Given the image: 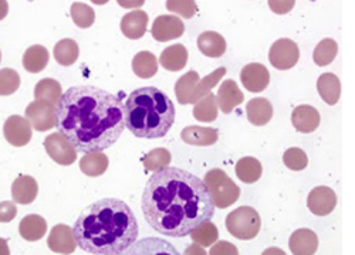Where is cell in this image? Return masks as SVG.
I'll list each match as a JSON object with an SVG mask.
<instances>
[{
  "label": "cell",
  "mask_w": 355,
  "mask_h": 255,
  "mask_svg": "<svg viewBox=\"0 0 355 255\" xmlns=\"http://www.w3.org/2000/svg\"><path fill=\"white\" fill-rule=\"evenodd\" d=\"M141 205L154 230L178 238L209 221L216 207L205 182L180 167L154 172L144 189Z\"/></svg>",
  "instance_id": "1"
},
{
  "label": "cell",
  "mask_w": 355,
  "mask_h": 255,
  "mask_svg": "<svg viewBox=\"0 0 355 255\" xmlns=\"http://www.w3.org/2000/svg\"><path fill=\"white\" fill-rule=\"evenodd\" d=\"M55 126L80 152H103L127 128L121 100L94 85L69 88L55 105Z\"/></svg>",
  "instance_id": "2"
},
{
  "label": "cell",
  "mask_w": 355,
  "mask_h": 255,
  "mask_svg": "<svg viewBox=\"0 0 355 255\" xmlns=\"http://www.w3.org/2000/svg\"><path fill=\"white\" fill-rule=\"evenodd\" d=\"M78 247L93 255H118L138 238V221L120 198H101L87 206L74 223Z\"/></svg>",
  "instance_id": "3"
},
{
  "label": "cell",
  "mask_w": 355,
  "mask_h": 255,
  "mask_svg": "<svg viewBox=\"0 0 355 255\" xmlns=\"http://www.w3.org/2000/svg\"><path fill=\"white\" fill-rule=\"evenodd\" d=\"M127 128L141 139L165 136L175 122V106L171 98L155 87L134 90L124 104Z\"/></svg>",
  "instance_id": "4"
},
{
  "label": "cell",
  "mask_w": 355,
  "mask_h": 255,
  "mask_svg": "<svg viewBox=\"0 0 355 255\" xmlns=\"http://www.w3.org/2000/svg\"><path fill=\"white\" fill-rule=\"evenodd\" d=\"M205 185L208 187L216 207L227 209L238 202L241 189L220 169H212L205 176Z\"/></svg>",
  "instance_id": "5"
},
{
  "label": "cell",
  "mask_w": 355,
  "mask_h": 255,
  "mask_svg": "<svg viewBox=\"0 0 355 255\" xmlns=\"http://www.w3.org/2000/svg\"><path fill=\"white\" fill-rule=\"evenodd\" d=\"M261 227L259 213L249 206H243L233 210L226 217L227 232L239 240H253Z\"/></svg>",
  "instance_id": "6"
},
{
  "label": "cell",
  "mask_w": 355,
  "mask_h": 255,
  "mask_svg": "<svg viewBox=\"0 0 355 255\" xmlns=\"http://www.w3.org/2000/svg\"><path fill=\"white\" fill-rule=\"evenodd\" d=\"M44 149L55 163L62 166H70L77 160L78 151L62 132L49 135L44 139Z\"/></svg>",
  "instance_id": "7"
},
{
  "label": "cell",
  "mask_w": 355,
  "mask_h": 255,
  "mask_svg": "<svg viewBox=\"0 0 355 255\" xmlns=\"http://www.w3.org/2000/svg\"><path fill=\"white\" fill-rule=\"evenodd\" d=\"M300 50L293 40L280 39L277 40L270 51H269V62L277 70H290L299 63Z\"/></svg>",
  "instance_id": "8"
},
{
  "label": "cell",
  "mask_w": 355,
  "mask_h": 255,
  "mask_svg": "<svg viewBox=\"0 0 355 255\" xmlns=\"http://www.w3.org/2000/svg\"><path fill=\"white\" fill-rule=\"evenodd\" d=\"M24 115L39 132H46L55 125V109L44 101H33L28 104Z\"/></svg>",
  "instance_id": "9"
},
{
  "label": "cell",
  "mask_w": 355,
  "mask_h": 255,
  "mask_svg": "<svg viewBox=\"0 0 355 255\" xmlns=\"http://www.w3.org/2000/svg\"><path fill=\"white\" fill-rule=\"evenodd\" d=\"M151 33L157 41L165 43L173 39H180L185 33V26L180 17L164 15L154 20Z\"/></svg>",
  "instance_id": "10"
},
{
  "label": "cell",
  "mask_w": 355,
  "mask_h": 255,
  "mask_svg": "<svg viewBox=\"0 0 355 255\" xmlns=\"http://www.w3.org/2000/svg\"><path fill=\"white\" fill-rule=\"evenodd\" d=\"M337 206L336 191L327 186H318L313 189L307 198V207L315 216H329Z\"/></svg>",
  "instance_id": "11"
},
{
  "label": "cell",
  "mask_w": 355,
  "mask_h": 255,
  "mask_svg": "<svg viewBox=\"0 0 355 255\" xmlns=\"http://www.w3.org/2000/svg\"><path fill=\"white\" fill-rule=\"evenodd\" d=\"M32 124L26 118L12 115L3 125L5 139L13 147H24L32 139Z\"/></svg>",
  "instance_id": "12"
},
{
  "label": "cell",
  "mask_w": 355,
  "mask_h": 255,
  "mask_svg": "<svg viewBox=\"0 0 355 255\" xmlns=\"http://www.w3.org/2000/svg\"><path fill=\"white\" fill-rule=\"evenodd\" d=\"M47 245L55 254H73L78 244L71 227L66 224H57L49 234Z\"/></svg>",
  "instance_id": "13"
},
{
  "label": "cell",
  "mask_w": 355,
  "mask_h": 255,
  "mask_svg": "<svg viewBox=\"0 0 355 255\" xmlns=\"http://www.w3.org/2000/svg\"><path fill=\"white\" fill-rule=\"evenodd\" d=\"M241 79L243 87L250 93H261L270 82V74L269 70L263 64L252 63L243 67L241 73Z\"/></svg>",
  "instance_id": "14"
},
{
  "label": "cell",
  "mask_w": 355,
  "mask_h": 255,
  "mask_svg": "<svg viewBox=\"0 0 355 255\" xmlns=\"http://www.w3.org/2000/svg\"><path fill=\"white\" fill-rule=\"evenodd\" d=\"M291 124L302 133H311L320 125V113L311 105H299L293 109Z\"/></svg>",
  "instance_id": "15"
},
{
  "label": "cell",
  "mask_w": 355,
  "mask_h": 255,
  "mask_svg": "<svg viewBox=\"0 0 355 255\" xmlns=\"http://www.w3.org/2000/svg\"><path fill=\"white\" fill-rule=\"evenodd\" d=\"M39 194V185L35 178L20 175L12 185V197L19 205H31Z\"/></svg>",
  "instance_id": "16"
},
{
  "label": "cell",
  "mask_w": 355,
  "mask_h": 255,
  "mask_svg": "<svg viewBox=\"0 0 355 255\" xmlns=\"http://www.w3.org/2000/svg\"><path fill=\"white\" fill-rule=\"evenodd\" d=\"M290 251L294 255H313L318 248V238L313 230H295L288 241Z\"/></svg>",
  "instance_id": "17"
},
{
  "label": "cell",
  "mask_w": 355,
  "mask_h": 255,
  "mask_svg": "<svg viewBox=\"0 0 355 255\" xmlns=\"http://www.w3.org/2000/svg\"><path fill=\"white\" fill-rule=\"evenodd\" d=\"M218 104L223 113H230L236 106L241 105L245 100L241 88L233 79H226L222 82L218 93Z\"/></svg>",
  "instance_id": "18"
},
{
  "label": "cell",
  "mask_w": 355,
  "mask_h": 255,
  "mask_svg": "<svg viewBox=\"0 0 355 255\" xmlns=\"http://www.w3.org/2000/svg\"><path fill=\"white\" fill-rule=\"evenodd\" d=\"M181 138L188 145L211 147L219 139V131L216 128L205 126H188L181 132Z\"/></svg>",
  "instance_id": "19"
},
{
  "label": "cell",
  "mask_w": 355,
  "mask_h": 255,
  "mask_svg": "<svg viewBox=\"0 0 355 255\" xmlns=\"http://www.w3.org/2000/svg\"><path fill=\"white\" fill-rule=\"evenodd\" d=\"M246 115L249 122L254 126H264L273 117V106L269 100L253 98L246 105Z\"/></svg>",
  "instance_id": "20"
},
{
  "label": "cell",
  "mask_w": 355,
  "mask_h": 255,
  "mask_svg": "<svg viewBox=\"0 0 355 255\" xmlns=\"http://www.w3.org/2000/svg\"><path fill=\"white\" fill-rule=\"evenodd\" d=\"M148 26V15L142 10H134L125 15L121 20V32L131 40L144 37Z\"/></svg>",
  "instance_id": "21"
},
{
  "label": "cell",
  "mask_w": 355,
  "mask_h": 255,
  "mask_svg": "<svg viewBox=\"0 0 355 255\" xmlns=\"http://www.w3.org/2000/svg\"><path fill=\"white\" fill-rule=\"evenodd\" d=\"M188 57L189 54L184 44H173L162 51L159 63L168 71H181L188 63Z\"/></svg>",
  "instance_id": "22"
},
{
  "label": "cell",
  "mask_w": 355,
  "mask_h": 255,
  "mask_svg": "<svg viewBox=\"0 0 355 255\" xmlns=\"http://www.w3.org/2000/svg\"><path fill=\"white\" fill-rule=\"evenodd\" d=\"M47 232V223L42 216L28 214L19 224V233L26 241H39Z\"/></svg>",
  "instance_id": "23"
},
{
  "label": "cell",
  "mask_w": 355,
  "mask_h": 255,
  "mask_svg": "<svg viewBox=\"0 0 355 255\" xmlns=\"http://www.w3.org/2000/svg\"><path fill=\"white\" fill-rule=\"evenodd\" d=\"M317 90L325 104L336 105L341 95V82L336 74L325 73L317 81Z\"/></svg>",
  "instance_id": "24"
},
{
  "label": "cell",
  "mask_w": 355,
  "mask_h": 255,
  "mask_svg": "<svg viewBox=\"0 0 355 255\" xmlns=\"http://www.w3.org/2000/svg\"><path fill=\"white\" fill-rule=\"evenodd\" d=\"M198 47L206 57L219 59L226 51V40L216 32H205L198 37Z\"/></svg>",
  "instance_id": "25"
},
{
  "label": "cell",
  "mask_w": 355,
  "mask_h": 255,
  "mask_svg": "<svg viewBox=\"0 0 355 255\" xmlns=\"http://www.w3.org/2000/svg\"><path fill=\"white\" fill-rule=\"evenodd\" d=\"M49 60H50L49 50L40 44H36L26 50L23 55V67L28 73L37 74L47 67Z\"/></svg>",
  "instance_id": "26"
},
{
  "label": "cell",
  "mask_w": 355,
  "mask_h": 255,
  "mask_svg": "<svg viewBox=\"0 0 355 255\" xmlns=\"http://www.w3.org/2000/svg\"><path fill=\"white\" fill-rule=\"evenodd\" d=\"M108 164H110V160L104 152L85 153L80 160L81 172L87 176H92V178L104 175L105 170L108 169Z\"/></svg>",
  "instance_id": "27"
},
{
  "label": "cell",
  "mask_w": 355,
  "mask_h": 255,
  "mask_svg": "<svg viewBox=\"0 0 355 255\" xmlns=\"http://www.w3.org/2000/svg\"><path fill=\"white\" fill-rule=\"evenodd\" d=\"M63 91L62 85L58 81L53 78H43L37 82L35 88V98L36 101H44L50 105H57L58 101L62 100Z\"/></svg>",
  "instance_id": "28"
},
{
  "label": "cell",
  "mask_w": 355,
  "mask_h": 255,
  "mask_svg": "<svg viewBox=\"0 0 355 255\" xmlns=\"http://www.w3.org/2000/svg\"><path fill=\"white\" fill-rule=\"evenodd\" d=\"M234 172H236V176L239 178V180L250 185V183H256L261 178L263 167L256 158L246 156L236 163Z\"/></svg>",
  "instance_id": "29"
},
{
  "label": "cell",
  "mask_w": 355,
  "mask_h": 255,
  "mask_svg": "<svg viewBox=\"0 0 355 255\" xmlns=\"http://www.w3.org/2000/svg\"><path fill=\"white\" fill-rule=\"evenodd\" d=\"M199 81H200V78L196 71H189L178 79V82L175 85V95H176L178 102L182 105L191 104Z\"/></svg>",
  "instance_id": "30"
},
{
  "label": "cell",
  "mask_w": 355,
  "mask_h": 255,
  "mask_svg": "<svg viewBox=\"0 0 355 255\" xmlns=\"http://www.w3.org/2000/svg\"><path fill=\"white\" fill-rule=\"evenodd\" d=\"M132 71L139 78H151L158 71V60L155 54L150 51H141L135 54L132 60Z\"/></svg>",
  "instance_id": "31"
},
{
  "label": "cell",
  "mask_w": 355,
  "mask_h": 255,
  "mask_svg": "<svg viewBox=\"0 0 355 255\" xmlns=\"http://www.w3.org/2000/svg\"><path fill=\"white\" fill-rule=\"evenodd\" d=\"M53 54H54V59L58 64L69 67L77 62L80 48H78V44L73 39H64L54 46Z\"/></svg>",
  "instance_id": "32"
},
{
  "label": "cell",
  "mask_w": 355,
  "mask_h": 255,
  "mask_svg": "<svg viewBox=\"0 0 355 255\" xmlns=\"http://www.w3.org/2000/svg\"><path fill=\"white\" fill-rule=\"evenodd\" d=\"M218 109H219V104H218V97L214 94L206 95L205 98H202L198 104H195L193 108V117L200 121V122H214L218 118Z\"/></svg>",
  "instance_id": "33"
},
{
  "label": "cell",
  "mask_w": 355,
  "mask_h": 255,
  "mask_svg": "<svg viewBox=\"0 0 355 255\" xmlns=\"http://www.w3.org/2000/svg\"><path fill=\"white\" fill-rule=\"evenodd\" d=\"M337 53H338L337 41L333 39H324L317 44L313 54V60L317 66L325 67L333 63Z\"/></svg>",
  "instance_id": "34"
},
{
  "label": "cell",
  "mask_w": 355,
  "mask_h": 255,
  "mask_svg": "<svg viewBox=\"0 0 355 255\" xmlns=\"http://www.w3.org/2000/svg\"><path fill=\"white\" fill-rule=\"evenodd\" d=\"M192 241L196 243L200 247H211L214 245L215 241H218L219 238V230L218 227L209 221H205L203 224H200L199 227L189 234Z\"/></svg>",
  "instance_id": "35"
},
{
  "label": "cell",
  "mask_w": 355,
  "mask_h": 255,
  "mask_svg": "<svg viewBox=\"0 0 355 255\" xmlns=\"http://www.w3.org/2000/svg\"><path fill=\"white\" fill-rule=\"evenodd\" d=\"M171 160H172V156H171L169 151H166L164 148H157L151 152H148L141 159L144 167L146 170H150V172H158V170L168 167Z\"/></svg>",
  "instance_id": "36"
},
{
  "label": "cell",
  "mask_w": 355,
  "mask_h": 255,
  "mask_svg": "<svg viewBox=\"0 0 355 255\" xmlns=\"http://www.w3.org/2000/svg\"><path fill=\"white\" fill-rule=\"evenodd\" d=\"M226 74V68L220 67L218 70H215L212 74H209L208 77H205L203 79L199 81V84L196 85V90L195 94L192 97L191 104H198L202 98H205L206 95L211 94V90L214 87H216L218 82L222 79V77Z\"/></svg>",
  "instance_id": "37"
},
{
  "label": "cell",
  "mask_w": 355,
  "mask_h": 255,
  "mask_svg": "<svg viewBox=\"0 0 355 255\" xmlns=\"http://www.w3.org/2000/svg\"><path fill=\"white\" fill-rule=\"evenodd\" d=\"M70 13H71L73 21L80 28H88L90 26H93L94 20H96L94 9L92 6L85 5V3H80V2L73 3L71 9H70Z\"/></svg>",
  "instance_id": "38"
},
{
  "label": "cell",
  "mask_w": 355,
  "mask_h": 255,
  "mask_svg": "<svg viewBox=\"0 0 355 255\" xmlns=\"http://www.w3.org/2000/svg\"><path fill=\"white\" fill-rule=\"evenodd\" d=\"M284 164L294 172H300V170L306 169L309 164V158L306 152L300 148H290L283 155Z\"/></svg>",
  "instance_id": "39"
},
{
  "label": "cell",
  "mask_w": 355,
  "mask_h": 255,
  "mask_svg": "<svg viewBox=\"0 0 355 255\" xmlns=\"http://www.w3.org/2000/svg\"><path fill=\"white\" fill-rule=\"evenodd\" d=\"M20 87V75L10 68H3L0 73V94L10 95Z\"/></svg>",
  "instance_id": "40"
},
{
  "label": "cell",
  "mask_w": 355,
  "mask_h": 255,
  "mask_svg": "<svg viewBox=\"0 0 355 255\" xmlns=\"http://www.w3.org/2000/svg\"><path fill=\"white\" fill-rule=\"evenodd\" d=\"M166 9L172 13H176V15L185 17V19H192L198 10V6L193 0H187V2L185 0H168Z\"/></svg>",
  "instance_id": "41"
},
{
  "label": "cell",
  "mask_w": 355,
  "mask_h": 255,
  "mask_svg": "<svg viewBox=\"0 0 355 255\" xmlns=\"http://www.w3.org/2000/svg\"><path fill=\"white\" fill-rule=\"evenodd\" d=\"M209 254H212V255H222V254H226V255H236L238 254V248H236L233 244H230V243H226V241H220V243H218L216 245H214L212 248H211V252Z\"/></svg>",
  "instance_id": "42"
},
{
  "label": "cell",
  "mask_w": 355,
  "mask_h": 255,
  "mask_svg": "<svg viewBox=\"0 0 355 255\" xmlns=\"http://www.w3.org/2000/svg\"><path fill=\"white\" fill-rule=\"evenodd\" d=\"M0 207H2V216H0L2 223H9L16 217L17 209L12 202H3Z\"/></svg>",
  "instance_id": "43"
},
{
  "label": "cell",
  "mask_w": 355,
  "mask_h": 255,
  "mask_svg": "<svg viewBox=\"0 0 355 255\" xmlns=\"http://www.w3.org/2000/svg\"><path fill=\"white\" fill-rule=\"evenodd\" d=\"M269 6L273 12H276L279 15H284V13H287L293 9L294 2H293V0H288V2H275V0H270Z\"/></svg>",
  "instance_id": "44"
},
{
  "label": "cell",
  "mask_w": 355,
  "mask_h": 255,
  "mask_svg": "<svg viewBox=\"0 0 355 255\" xmlns=\"http://www.w3.org/2000/svg\"><path fill=\"white\" fill-rule=\"evenodd\" d=\"M196 245H198V244H196V243H193V247L188 248L187 254H205V251H203L202 248H198Z\"/></svg>",
  "instance_id": "45"
}]
</instances>
